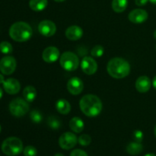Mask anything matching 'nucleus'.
<instances>
[{
  "mask_svg": "<svg viewBox=\"0 0 156 156\" xmlns=\"http://www.w3.org/2000/svg\"><path fill=\"white\" fill-rule=\"evenodd\" d=\"M79 107L82 113L87 117H94L101 114L103 105L98 96L94 94H86L81 98Z\"/></svg>",
  "mask_w": 156,
  "mask_h": 156,
  "instance_id": "obj_1",
  "label": "nucleus"
},
{
  "mask_svg": "<svg viewBox=\"0 0 156 156\" xmlns=\"http://www.w3.org/2000/svg\"><path fill=\"white\" fill-rule=\"evenodd\" d=\"M107 71L108 74L114 79H123L130 73V65L126 59L123 58H112L108 62Z\"/></svg>",
  "mask_w": 156,
  "mask_h": 156,
  "instance_id": "obj_2",
  "label": "nucleus"
},
{
  "mask_svg": "<svg viewBox=\"0 0 156 156\" xmlns=\"http://www.w3.org/2000/svg\"><path fill=\"white\" fill-rule=\"evenodd\" d=\"M33 35L30 24L24 21H18L12 24L9 29V36L16 42H26Z\"/></svg>",
  "mask_w": 156,
  "mask_h": 156,
  "instance_id": "obj_3",
  "label": "nucleus"
},
{
  "mask_svg": "<svg viewBox=\"0 0 156 156\" xmlns=\"http://www.w3.org/2000/svg\"><path fill=\"white\" fill-rule=\"evenodd\" d=\"M2 151L8 156H16L23 151V143L19 138L9 137L3 141L2 144Z\"/></svg>",
  "mask_w": 156,
  "mask_h": 156,
  "instance_id": "obj_4",
  "label": "nucleus"
},
{
  "mask_svg": "<svg viewBox=\"0 0 156 156\" xmlns=\"http://www.w3.org/2000/svg\"><path fill=\"white\" fill-rule=\"evenodd\" d=\"M59 63L66 71L73 72L78 69L79 65V57L74 53L70 51L64 52L59 58Z\"/></svg>",
  "mask_w": 156,
  "mask_h": 156,
  "instance_id": "obj_5",
  "label": "nucleus"
},
{
  "mask_svg": "<svg viewBox=\"0 0 156 156\" xmlns=\"http://www.w3.org/2000/svg\"><path fill=\"white\" fill-rule=\"evenodd\" d=\"M9 111L15 117H23L29 111L28 102L20 98L14 99L9 104Z\"/></svg>",
  "mask_w": 156,
  "mask_h": 156,
  "instance_id": "obj_6",
  "label": "nucleus"
},
{
  "mask_svg": "<svg viewBox=\"0 0 156 156\" xmlns=\"http://www.w3.org/2000/svg\"><path fill=\"white\" fill-rule=\"evenodd\" d=\"M16 59L11 56H4L0 60V71L6 76L12 75L16 69Z\"/></svg>",
  "mask_w": 156,
  "mask_h": 156,
  "instance_id": "obj_7",
  "label": "nucleus"
},
{
  "mask_svg": "<svg viewBox=\"0 0 156 156\" xmlns=\"http://www.w3.org/2000/svg\"><path fill=\"white\" fill-rule=\"evenodd\" d=\"M78 143V138L74 133L66 132L62 133L59 139V145L62 149L69 150L76 146Z\"/></svg>",
  "mask_w": 156,
  "mask_h": 156,
  "instance_id": "obj_8",
  "label": "nucleus"
},
{
  "mask_svg": "<svg viewBox=\"0 0 156 156\" xmlns=\"http://www.w3.org/2000/svg\"><path fill=\"white\" fill-rule=\"evenodd\" d=\"M38 30L41 35L47 37L53 36L56 31V26L50 20H44L38 24Z\"/></svg>",
  "mask_w": 156,
  "mask_h": 156,
  "instance_id": "obj_9",
  "label": "nucleus"
},
{
  "mask_svg": "<svg viewBox=\"0 0 156 156\" xmlns=\"http://www.w3.org/2000/svg\"><path fill=\"white\" fill-rule=\"evenodd\" d=\"M82 69L85 74L91 75L94 74L98 70V63L95 59L90 56H85L82 59L81 62Z\"/></svg>",
  "mask_w": 156,
  "mask_h": 156,
  "instance_id": "obj_10",
  "label": "nucleus"
},
{
  "mask_svg": "<svg viewBox=\"0 0 156 156\" xmlns=\"http://www.w3.org/2000/svg\"><path fill=\"white\" fill-rule=\"evenodd\" d=\"M84 84L83 82L78 77H73L68 81L67 83V89L70 94L73 95H78L81 94L83 91Z\"/></svg>",
  "mask_w": 156,
  "mask_h": 156,
  "instance_id": "obj_11",
  "label": "nucleus"
},
{
  "mask_svg": "<svg viewBox=\"0 0 156 156\" xmlns=\"http://www.w3.org/2000/svg\"><path fill=\"white\" fill-rule=\"evenodd\" d=\"M147 12L144 9H136L131 11L129 14V20L134 24H142L148 19Z\"/></svg>",
  "mask_w": 156,
  "mask_h": 156,
  "instance_id": "obj_12",
  "label": "nucleus"
},
{
  "mask_svg": "<svg viewBox=\"0 0 156 156\" xmlns=\"http://www.w3.org/2000/svg\"><path fill=\"white\" fill-rule=\"evenodd\" d=\"M60 56L59 49L56 47H48L44 50L42 53V58L46 62L52 63V62H56L57 59H59Z\"/></svg>",
  "mask_w": 156,
  "mask_h": 156,
  "instance_id": "obj_13",
  "label": "nucleus"
},
{
  "mask_svg": "<svg viewBox=\"0 0 156 156\" xmlns=\"http://www.w3.org/2000/svg\"><path fill=\"white\" fill-rule=\"evenodd\" d=\"M2 85L5 92L9 94H17L19 92L20 89H21L20 82L17 79H13V78H9V79L5 80Z\"/></svg>",
  "mask_w": 156,
  "mask_h": 156,
  "instance_id": "obj_14",
  "label": "nucleus"
},
{
  "mask_svg": "<svg viewBox=\"0 0 156 156\" xmlns=\"http://www.w3.org/2000/svg\"><path fill=\"white\" fill-rule=\"evenodd\" d=\"M65 34L69 41H76L81 39L83 36V30L79 26L73 25L66 29Z\"/></svg>",
  "mask_w": 156,
  "mask_h": 156,
  "instance_id": "obj_15",
  "label": "nucleus"
},
{
  "mask_svg": "<svg viewBox=\"0 0 156 156\" xmlns=\"http://www.w3.org/2000/svg\"><path fill=\"white\" fill-rule=\"evenodd\" d=\"M152 82L148 76H143L137 79L136 82V88L140 93H146L150 90Z\"/></svg>",
  "mask_w": 156,
  "mask_h": 156,
  "instance_id": "obj_16",
  "label": "nucleus"
},
{
  "mask_svg": "<svg viewBox=\"0 0 156 156\" xmlns=\"http://www.w3.org/2000/svg\"><path fill=\"white\" fill-rule=\"evenodd\" d=\"M69 127L73 132L79 133L83 131L84 128H85V123H84L83 120L80 117H75L70 120Z\"/></svg>",
  "mask_w": 156,
  "mask_h": 156,
  "instance_id": "obj_17",
  "label": "nucleus"
},
{
  "mask_svg": "<svg viewBox=\"0 0 156 156\" xmlns=\"http://www.w3.org/2000/svg\"><path fill=\"white\" fill-rule=\"evenodd\" d=\"M56 108L61 114L66 115L71 111V105L68 101L65 99H59L56 102Z\"/></svg>",
  "mask_w": 156,
  "mask_h": 156,
  "instance_id": "obj_18",
  "label": "nucleus"
},
{
  "mask_svg": "<svg viewBox=\"0 0 156 156\" xmlns=\"http://www.w3.org/2000/svg\"><path fill=\"white\" fill-rule=\"evenodd\" d=\"M48 5L47 0H30L29 7L34 12H41L47 8Z\"/></svg>",
  "mask_w": 156,
  "mask_h": 156,
  "instance_id": "obj_19",
  "label": "nucleus"
},
{
  "mask_svg": "<svg viewBox=\"0 0 156 156\" xmlns=\"http://www.w3.org/2000/svg\"><path fill=\"white\" fill-rule=\"evenodd\" d=\"M23 96L24 98L27 101V102H33L35 100L37 97V91L36 88L34 87L31 86V85H28V86L25 87L23 91Z\"/></svg>",
  "mask_w": 156,
  "mask_h": 156,
  "instance_id": "obj_20",
  "label": "nucleus"
},
{
  "mask_svg": "<svg viewBox=\"0 0 156 156\" xmlns=\"http://www.w3.org/2000/svg\"><path fill=\"white\" fill-rule=\"evenodd\" d=\"M143 150V146L141 143L132 142L126 146V152L131 155H137Z\"/></svg>",
  "mask_w": 156,
  "mask_h": 156,
  "instance_id": "obj_21",
  "label": "nucleus"
},
{
  "mask_svg": "<svg viewBox=\"0 0 156 156\" xmlns=\"http://www.w3.org/2000/svg\"><path fill=\"white\" fill-rule=\"evenodd\" d=\"M128 5L127 0H113L112 9L117 13H121L124 12Z\"/></svg>",
  "mask_w": 156,
  "mask_h": 156,
  "instance_id": "obj_22",
  "label": "nucleus"
},
{
  "mask_svg": "<svg viewBox=\"0 0 156 156\" xmlns=\"http://www.w3.org/2000/svg\"><path fill=\"white\" fill-rule=\"evenodd\" d=\"M47 125L52 129H58L62 126L61 120L56 116H50L47 119Z\"/></svg>",
  "mask_w": 156,
  "mask_h": 156,
  "instance_id": "obj_23",
  "label": "nucleus"
},
{
  "mask_svg": "<svg viewBox=\"0 0 156 156\" xmlns=\"http://www.w3.org/2000/svg\"><path fill=\"white\" fill-rule=\"evenodd\" d=\"M13 51L12 44L8 41H2L0 43V52L3 54H10Z\"/></svg>",
  "mask_w": 156,
  "mask_h": 156,
  "instance_id": "obj_24",
  "label": "nucleus"
},
{
  "mask_svg": "<svg viewBox=\"0 0 156 156\" xmlns=\"http://www.w3.org/2000/svg\"><path fill=\"white\" fill-rule=\"evenodd\" d=\"M30 118L34 123H40L43 120V116L41 113L37 110H33L30 114Z\"/></svg>",
  "mask_w": 156,
  "mask_h": 156,
  "instance_id": "obj_25",
  "label": "nucleus"
},
{
  "mask_svg": "<svg viewBox=\"0 0 156 156\" xmlns=\"http://www.w3.org/2000/svg\"><path fill=\"white\" fill-rule=\"evenodd\" d=\"M104 53H105V50H104V47L101 45H96L91 49V56H94V57H101V56H103Z\"/></svg>",
  "mask_w": 156,
  "mask_h": 156,
  "instance_id": "obj_26",
  "label": "nucleus"
},
{
  "mask_svg": "<svg viewBox=\"0 0 156 156\" xmlns=\"http://www.w3.org/2000/svg\"><path fill=\"white\" fill-rule=\"evenodd\" d=\"M78 142L82 146H88L91 143V138L88 134H82L78 139Z\"/></svg>",
  "mask_w": 156,
  "mask_h": 156,
  "instance_id": "obj_27",
  "label": "nucleus"
},
{
  "mask_svg": "<svg viewBox=\"0 0 156 156\" xmlns=\"http://www.w3.org/2000/svg\"><path fill=\"white\" fill-rule=\"evenodd\" d=\"M24 156H36L37 154V151L34 146H27L23 150Z\"/></svg>",
  "mask_w": 156,
  "mask_h": 156,
  "instance_id": "obj_28",
  "label": "nucleus"
},
{
  "mask_svg": "<svg viewBox=\"0 0 156 156\" xmlns=\"http://www.w3.org/2000/svg\"><path fill=\"white\" fill-rule=\"evenodd\" d=\"M143 137H144V135H143V133L141 130H136L133 133V139L135 142L141 143L143 140Z\"/></svg>",
  "mask_w": 156,
  "mask_h": 156,
  "instance_id": "obj_29",
  "label": "nucleus"
},
{
  "mask_svg": "<svg viewBox=\"0 0 156 156\" xmlns=\"http://www.w3.org/2000/svg\"><path fill=\"white\" fill-rule=\"evenodd\" d=\"M70 156H88L85 151L82 149H75L70 154Z\"/></svg>",
  "mask_w": 156,
  "mask_h": 156,
  "instance_id": "obj_30",
  "label": "nucleus"
},
{
  "mask_svg": "<svg viewBox=\"0 0 156 156\" xmlns=\"http://www.w3.org/2000/svg\"><path fill=\"white\" fill-rule=\"evenodd\" d=\"M149 0H135L136 5L138 6H144L148 3Z\"/></svg>",
  "mask_w": 156,
  "mask_h": 156,
  "instance_id": "obj_31",
  "label": "nucleus"
},
{
  "mask_svg": "<svg viewBox=\"0 0 156 156\" xmlns=\"http://www.w3.org/2000/svg\"><path fill=\"white\" fill-rule=\"evenodd\" d=\"M152 85H153V87L156 90V76L153 78V80H152Z\"/></svg>",
  "mask_w": 156,
  "mask_h": 156,
  "instance_id": "obj_32",
  "label": "nucleus"
},
{
  "mask_svg": "<svg viewBox=\"0 0 156 156\" xmlns=\"http://www.w3.org/2000/svg\"><path fill=\"white\" fill-rule=\"evenodd\" d=\"M5 82L4 76H3L2 74H0V84H3V82Z\"/></svg>",
  "mask_w": 156,
  "mask_h": 156,
  "instance_id": "obj_33",
  "label": "nucleus"
},
{
  "mask_svg": "<svg viewBox=\"0 0 156 156\" xmlns=\"http://www.w3.org/2000/svg\"><path fill=\"white\" fill-rule=\"evenodd\" d=\"M2 95H3V91H2V88L0 87V99L2 98Z\"/></svg>",
  "mask_w": 156,
  "mask_h": 156,
  "instance_id": "obj_34",
  "label": "nucleus"
},
{
  "mask_svg": "<svg viewBox=\"0 0 156 156\" xmlns=\"http://www.w3.org/2000/svg\"><path fill=\"white\" fill-rule=\"evenodd\" d=\"M144 156H156L155 154H153V153H148V154H146V155H144Z\"/></svg>",
  "mask_w": 156,
  "mask_h": 156,
  "instance_id": "obj_35",
  "label": "nucleus"
},
{
  "mask_svg": "<svg viewBox=\"0 0 156 156\" xmlns=\"http://www.w3.org/2000/svg\"><path fill=\"white\" fill-rule=\"evenodd\" d=\"M149 1L153 5H156V0H149Z\"/></svg>",
  "mask_w": 156,
  "mask_h": 156,
  "instance_id": "obj_36",
  "label": "nucleus"
},
{
  "mask_svg": "<svg viewBox=\"0 0 156 156\" xmlns=\"http://www.w3.org/2000/svg\"><path fill=\"white\" fill-rule=\"evenodd\" d=\"M54 156H64L62 153H56Z\"/></svg>",
  "mask_w": 156,
  "mask_h": 156,
  "instance_id": "obj_37",
  "label": "nucleus"
},
{
  "mask_svg": "<svg viewBox=\"0 0 156 156\" xmlns=\"http://www.w3.org/2000/svg\"><path fill=\"white\" fill-rule=\"evenodd\" d=\"M55 2H63L65 1V0H54Z\"/></svg>",
  "mask_w": 156,
  "mask_h": 156,
  "instance_id": "obj_38",
  "label": "nucleus"
},
{
  "mask_svg": "<svg viewBox=\"0 0 156 156\" xmlns=\"http://www.w3.org/2000/svg\"><path fill=\"white\" fill-rule=\"evenodd\" d=\"M154 133H155V137H156V125H155V129H154Z\"/></svg>",
  "mask_w": 156,
  "mask_h": 156,
  "instance_id": "obj_39",
  "label": "nucleus"
},
{
  "mask_svg": "<svg viewBox=\"0 0 156 156\" xmlns=\"http://www.w3.org/2000/svg\"><path fill=\"white\" fill-rule=\"evenodd\" d=\"M154 37L156 39V30H155V32H154Z\"/></svg>",
  "mask_w": 156,
  "mask_h": 156,
  "instance_id": "obj_40",
  "label": "nucleus"
},
{
  "mask_svg": "<svg viewBox=\"0 0 156 156\" xmlns=\"http://www.w3.org/2000/svg\"><path fill=\"white\" fill-rule=\"evenodd\" d=\"M1 130H2V126L1 125H0V133H1Z\"/></svg>",
  "mask_w": 156,
  "mask_h": 156,
  "instance_id": "obj_41",
  "label": "nucleus"
}]
</instances>
